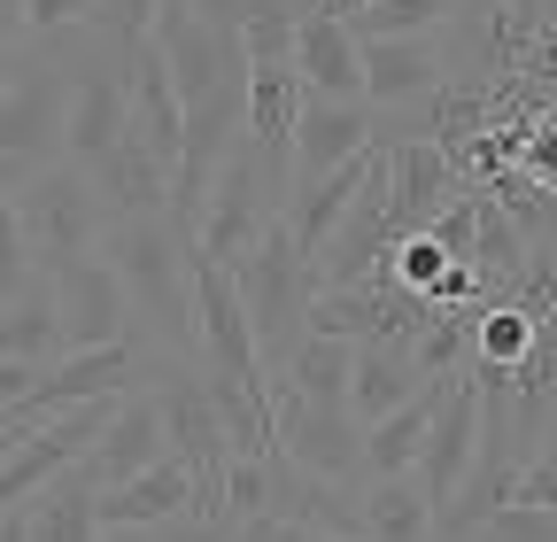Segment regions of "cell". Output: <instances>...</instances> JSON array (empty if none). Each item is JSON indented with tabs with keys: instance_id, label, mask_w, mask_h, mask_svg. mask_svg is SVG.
Returning a JSON list of instances; mask_svg holds the SVG:
<instances>
[{
	"instance_id": "1",
	"label": "cell",
	"mask_w": 557,
	"mask_h": 542,
	"mask_svg": "<svg viewBox=\"0 0 557 542\" xmlns=\"http://www.w3.org/2000/svg\"><path fill=\"white\" fill-rule=\"evenodd\" d=\"M101 256L124 271V295L139 333L171 357V365H201V318H194V241L171 218H116Z\"/></svg>"
},
{
	"instance_id": "2",
	"label": "cell",
	"mask_w": 557,
	"mask_h": 542,
	"mask_svg": "<svg viewBox=\"0 0 557 542\" xmlns=\"http://www.w3.org/2000/svg\"><path fill=\"white\" fill-rule=\"evenodd\" d=\"M225 271H233V287H240V303H248V318H256L263 365H271V380H278V365L310 342V310H318V295H325L318 263L295 248L287 225H271V233H263L240 263H225Z\"/></svg>"
},
{
	"instance_id": "3",
	"label": "cell",
	"mask_w": 557,
	"mask_h": 542,
	"mask_svg": "<svg viewBox=\"0 0 557 542\" xmlns=\"http://www.w3.org/2000/svg\"><path fill=\"white\" fill-rule=\"evenodd\" d=\"M16 218H24V233H32L39 280H62V271L94 263L101 241H109V201H101V186H94L86 163H47L39 178H24Z\"/></svg>"
},
{
	"instance_id": "4",
	"label": "cell",
	"mask_w": 557,
	"mask_h": 542,
	"mask_svg": "<svg viewBox=\"0 0 557 542\" xmlns=\"http://www.w3.org/2000/svg\"><path fill=\"white\" fill-rule=\"evenodd\" d=\"M148 39H156V54H163V71H171V86H178L186 109L218 101L225 86L248 78V47H240L233 32H218V24H201L186 0H163V16H156Z\"/></svg>"
},
{
	"instance_id": "5",
	"label": "cell",
	"mask_w": 557,
	"mask_h": 542,
	"mask_svg": "<svg viewBox=\"0 0 557 542\" xmlns=\"http://www.w3.org/2000/svg\"><path fill=\"white\" fill-rule=\"evenodd\" d=\"M271 411H278V457L318 472V481H357L364 472V419L348 403H302L287 387H271Z\"/></svg>"
},
{
	"instance_id": "6",
	"label": "cell",
	"mask_w": 557,
	"mask_h": 542,
	"mask_svg": "<svg viewBox=\"0 0 557 542\" xmlns=\"http://www.w3.org/2000/svg\"><path fill=\"white\" fill-rule=\"evenodd\" d=\"M47 287H54V310H62V349H70V357L116 349V342H132V333H139L132 295H124V271H116L109 256L62 271V280H47Z\"/></svg>"
},
{
	"instance_id": "7",
	"label": "cell",
	"mask_w": 557,
	"mask_h": 542,
	"mask_svg": "<svg viewBox=\"0 0 557 542\" xmlns=\"http://www.w3.org/2000/svg\"><path fill=\"white\" fill-rule=\"evenodd\" d=\"M132 132V94H124V47L94 39V54L78 62V86H70V163H101L116 140Z\"/></svg>"
},
{
	"instance_id": "8",
	"label": "cell",
	"mask_w": 557,
	"mask_h": 542,
	"mask_svg": "<svg viewBox=\"0 0 557 542\" xmlns=\"http://www.w3.org/2000/svg\"><path fill=\"white\" fill-rule=\"evenodd\" d=\"M457 78L449 62V39L426 32V39H364V101L372 109H426L442 86Z\"/></svg>"
},
{
	"instance_id": "9",
	"label": "cell",
	"mask_w": 557,
	"mask_h": 542,
	"mask_svg": "<svg viewBox=\"0 0 557 542\" xmlns=\"http://www.w3.org/2000/svg\"><path fill=\"white\" fill-rule=\"evenodd\" d=\"M372 140H380V109H372V101H318V94H310L302 132H295V186H318V178L348 171ZM295 186H287V194H295Z\"/></svg>"
},
{
	"instance_id": "10",
	"label": "cell",
	"mask_w": 557,
	"mask_h": 542,
	"mask_svg": "<svg viewBox=\"0 0 557 542\" xmlns=\"http://www.w3.org/2000/svg\"><path fill=\"white\" fill-rule=\"evenodd\" d=\"M310 86L295 62H248V140L278 171V186H295V132H302Z\"/></svg>"
},
{
	"instance_id": "11",
	"label": "cell",
	"mask_w": 557,
	"mask_h": 542,
	"mask_svg": "<svg viewBox=\"0 0 557 542\" xmlns=\"http://www.w3.org/2000/svg\"><path fill=\"white\" fill-rule=\"evenodd\" d=\"M171 457V434H163V395L156 387H132L116 411H109V427H101V442H94V481L101 489H124V481H139L148 465H163Z\"/></svg>"
},
{
	"instance_id": "12",
	"label": "cell",
	"mask_w": 557,
	"mask_h": 542,
	"mask_svg": "<svg viewBox=\"0 0 557 542\" xmlns=\"http://www.w3.org/2000/svg\"><path fill=\"white\" fill-rule=\"evenodd\" d=\"M472 457H480V380L465 372V380H449V403H442V419H434V442H426V457H418V481H426V496H434L442 519H449V504L472 481Z\"/></svg>"
},
{
	"instance_id": "13",
	"label": "cell",
	"mask_w": 557,
	"mask_h": 542,
	"mask_svg": "<svg viewBox=\"0 0 557 542\" xmlns=\"http://www.w3.org/2000/svg\"><path fill=\"white\" fill-rule=\"evenodd\" d=\"M295 71L318 101H364V39L348 16L333 9H302V32H295Z\"/></svg>"
},
{
	"instance_id": "14",
	"label": "cell",
	"mask_w": 557,
	"mask_h": 542,
	"mask_svg": "<svg viewBox=\"0 0 557 542\" xmlns=\"http://www.w3.org/2000/svg\"><path fill=\"white\" fill-rule=\"evenodd\" d=\"M387 156H395V218H403V233H426L457 194H472L465 163L442 140H387Z\"/></svg>"
},
{
	"instance_id": "15",
	"label": "cell",
	"mask_w": 557,
	"mask_h": 542,
	"mask_svg": "<svg viewBox=\"0 0 557 542\" xmlns=\"http://www.w3.org/2000/svg\"><path fill=\"white\" fill-rule=\"evenodd\" d=\"M124 94H132V132L178 171V148H186V101H178V86H171V71H163L156 39L124 47Z\"/></svg>"
},
{
	"instance_id": "16",
	"label": "cell",
	"mask_w": 557,
	"mask_h": 542,
	"mask_svg": "<svg viewBox=\"0 0 557 542\" xmlns=\"http://www.w3.org/2000/svg\"><path fill=\"white\" fill-rule=\"evenodd\" d=\"M94 186L109 201V225L116 218H171V163L139 140V132H124V140L94 163Z\"/></svg>"
},
{
	"instance_id": "17",
	"label": "cell",
	"mask_w": 557,
	"mask_h": 542,
	"mask_svg": "<svg viewBox=\"0 0 557 542\" xmlns=\"http://www.w3.org/2000/svg\"><path fill=\"white\" fill-rule=\"evenodd\" d=\"M380 148V140H372ZM372 148L348 163V171H333V178H318V186H295L287 194V210H278V225L295 233V248L310 256V263H325V248H333V233L348 225V210H357V194H364V178H372Z\"/></svg>"
},
{
	"instance_id": "18",
	"label": "cell",
	"mask_w": 557,
	"mask_h": 542,
	"mask_svg": "<svg viewBox=\"0 0 557 542\" xmlns=\"http://www.w3.org/2000/svg\"><path fill=\"white\" fill-rule=\"evenodd\" d=\"M449 403V380H426L403 411H387L380 427H364V481H387V472H418V457H426L434 442V419Z\"/></svg>"
},
{
	"instance_id": "19",
	"label": "cell",
	"mask_w": 557,
	"mask_h": 542,
	"mask_svg": "<svg viewBox=\"0 0 557 542\" xmlns=\"http://www.w3.org/2000/svg\"><path fill=\"white\" fill-rule=\"evenodd\" d=\"M426 387V372H418L410 342H357V380H348V411H357L364 427H380L387 411H403V403Z\"/></svg>"
},
{
	"instance_id": "20",
	"label": "cell",
	"mask_w": 557,
	"mask_h": 542,
	"mask_svg": "<svg viewBox=\"0 0 557 542\" xmlns=\"http://www.w3.org/2000/svg\"><path fill=\"white\" fill-rule=\"evenodd\" d=\"M357 504H364V542H434V534H442V512H434V496H426L418 472L364 481Z\"/></svg>"
},
{
	"instance_id": "21",
	"label": "cell",
	"mask_w": 557,
	"mask_h": 542,
	"mask_svg": "<svg viewBox=\"0 0 557 542\" xmlns=\"http://www.w3.org/2000/svg\"><path fill=\"white\" fill-rule=\"evenodd\" d=\"M178 512H194V472L178 457L148 465L124 489H101V527H171Z\"/></svg>"
},
{
	"instance_id": "22",
	"label": "cell",
	"mask_w": 557,
	"mask_h": 542,
	"mask_svg": "<svg viewBox=\"0 0 557 542\" xmlns=\"http://www.w3.org/2000/svg\"><path fill=\"white\" fill-rule=\"evenodd\" d=\"M32 542H101V481H94V465H70L62 481H47L32 504Z\"/></svg>"
},
{
	"instance_id": "23",
	"label": "cell",
	"mask_w": 557,
	"mask_h": 542,
	"mask_svg": "<svg viewBox=\"0 0 557 542\" xmlns=\"http://www.w3.org/2000/svg\"><path fill=\"white\" fill-rule=\"evenodd\" d=\"M348 380H357V342H333V333H310V342L278 365L271 387H287L302 403H348Z\"/></svg>"
},
{
	"instance_id": "24",
	"label": "cell",
	"mask_w": 557,
	"mask_h": 542,
	"mask_svg": "<svg viewBox=\"0 0 557 542\" xmlns=\"http://www.w3.org/2000/svg\"><path fill=\"white\" fill-rule=\"evenodd\" d=\"M0 357L9 365H62V310H54V287L39 280L16 310H0Z\"/></svg>"
},
{
	"instance_id": "25",
	"label": "cell",
	"mask_w": 557,
	"mask_h": 542,
	"mask_svg": "<svg viewBox=\"0 0 557 542\" xmlns=\"http://www.w3.org/2000/svg\"><path fill=\"white\" fill-rule=\"evenodd\" d=\"M480 318V365H496V372H519L527 357H534V333H542V318L534 310H519V303H480L472 310Z\"/></svg>"
},
{
	"instance_id": "26",
	"label": "cell",
	"mask_w": 557,
	"mask_h": 542,
	"mask_svg": "<svg viewBox=\"0 0 557 542\" xmlns=\"http://www.w3.org/2000/svg\"><path fill=\"white\" fill-rule=\"evenodd\" d=\"M449 16L457 0H380L348 24H357V39H426V32H449Z\"/></svg>"
},
{
	"instance_id": "27",
	"label": "cell",
	"mask_w": 557,
	"mask_h": 542,
	"mask_svg": "<svg viewBox=\"0 0 557 542\" xmlns=\"http://www.w3.org/2000/svg\"><path fill=\"white\" fill-rule=\"evenodd\" d=\"M32 287H39L32 233H24V218H16V201H0V310H16Z\"/></svg>"
},
{
	"instance_id": "28",
	"label": "cell",
	"mask_w": 557,
	"mask_h": 542,
	"mask_svg": "<svg viewBox=\"0 0 557 542\" xmlns=\"http://www.w3.org/2000/svg\"><path fill=\"white\" fill-rule=\"evenodd\" d=\"M387 271H395V280H403L410 295H442L449 256H442V241H434V233H410V241L395 248V263H387Z\"/></svg>"
},
{
	"instance_id": "29",
	"label": "cell",
	"mask_w": 557,
	"mask_h": 542,
	"mask_svg": "<svg viewBox=\"0 0 557 542\" xmlns=\"http://www.w3.org/2000/svg\"><path fill=\"white\" fill-rule=\"evenodd\" d=\"M426 233L442 241V256H449V263H472V256H480V186H472V194H457Z\"/></svg>"
},
{
	"instance_id": "30",
	"label": "cell",
	"mask_w": 557,
	"mask_h": 542,
	"mask_svg": "<svg viewBox=\"0 0 557 542\" xmlns=\"http://www.w3.org/2000/svg\"><path fill=\"white\" fill-rule=\"evenodd\" d=\"M156 16H163V0H101L94 9V32L109 39V47H139L156 32Z\"/></svg>"
},
{
	"instance_id": "31",
	"label": "cell",
	"mask_w": 557,
	"mask_h": 542,
	"mask_svg": "<svg viewBox=\"0 0 557 542\" xmlns=\"http://www.w3.org/2000/svg\"><path fill=\"white\" fill-rule=\"evenodd\" d=\"M472 542H557V512H534V504H504Z\"/></svg>"
},
{
	"instance_id": "32",
	"label": "cell",
	"mask_w": 557,
	"mask_h": 542,
	"mask_svg": "<svg viewBox=\"0 0 557 542\" xmlns=\"http://www.w3.org/2000/svg\"><path fill=\"white\" fill-rule=\"evenodd\" d=\"M101 0H32V39H62V32H94Z\"/></svg>"
},
{
	"instance_id": "33",
	"label": "cell",
	"mask_w": 557,
	"mask_h": 542,
	"mask_svg": "<svg viewBox=\"0 0 557 542\" xmlns=\"http://www.w3.org/2000/svg\"><path fill=\"white\" fill-rule=\"evenodd\" d=\"M519 504H534V512H557V434L534 449V465H527V481H519Z\"/></svg>"
},
{
	"instance_id": "34",
	"label": "cell",
	"mask_w": 557,
	"mask_h": 542,
	"mask_svg": "<svg viewBox=\"0 0 557 542\" xmlns=\"http://www.w3.org/2000/svg\"><path fill=\"white\" fill-rule=\"evenodd\" d=\"M186 9L201 16V24H218V32H248V16H256V0H186Z\"/></svg>"
},
{
	"instance_id": "35",
	"label": "cell",
	"mask_w": 557,
	"mask_h": 542,
	"mask_svg": "<svg viewBox=\"0 0 557 542\" xmlns=\"http://www.w3.org/2000/svg\"><path fill=\"white\" fill-rule=\"evenodd\" d=\"M163 542H233V527H218V519H201V512H178L171 527H156Z\"/></svg>"
},
{
	"instance_id": "36",
	"label": "cell",
	"mask_w": 557,
	"mask_h": 542,
	"mask_svg": "<svg viewBox=\"0 0 557 542\" xmlns=\"http://www.w3.org/2000/svg\"><path fill=\"white\" fill-rule=\"evenodd\" d=\"M32 39V0H0V62Z\"/></svg>"
},
{
	"instance_id": "37",
	"label": "cell",
	"mask_w": 557,
	"mask_h": 542,
	"mask_svg": "<svg viewBox=\"0 0 557 542\" xmlns=\"http://www.w3.org/2000/svg\"><path fill=\"white\" fill-rule=\"evenodd\" d=\"M233 542H287V534H278V519H240Z\"/></svg>"
},
{
	"instance_id": "38",
	"label": "cell",
	"mask_w": 557,
	"mask_h": 542,
	"mask_svg": "<svg viewBox=\"0 0 557 542\" xmlns=\"http://www.w3.org/2000/svg\"><path fill=\"white\" fill-rule=\"evenodd\" d=\"M101 542H163L156 527H101Z\"/></svg>"
},
{
	"instance_id": "39",
	"label": "cell",
	"mask_w": 557,
	"mask_h": 542,
	"mask_svg": "<svg viewBox=\"0 0 557 542\" xmlns=\"http://www.w3.org/2000/svg\"><path fill=\"white\" fill-rule=\"evenodd\" d=\"M24 434H32V419H9V427H0V465H9V449H16Z\"/></svg>"
},
{
	"instance_id": "40",
	"label": "cell",
	"mask_w": 557,
	"mask_h": 542,
	"mask_svg": "<svg viewBox=\"0 0 557 542\" xmlns=\"http://www.w3.org/2000/svg\"><path fill=\"white\" fill-rule=\"evenodd\" d=\"M287 542H348V534H318V527H278Z\"/></svg>"
},
{
	"instance_id": "41",
	"label": "cell",
	"mask_w": 557,
	"mask_h": 542,
	"mask_svg": "<svg viewBox=\"0 0 557 542\" xmlns=\"http://www.w3.org/2000/svg\"><path fill=\"white\" fill-rule=\"evenodd\" d=\"M9 78H16V62H0V101H9Z\"/></svg>"
},
{
	"instance_id": "42",
	"label": "cell",
	"mask_w": 557,
	"mask_h": 542,
	"mask_svg": "<svg viewBox=\"0 0 557 542\" xmlns=\"http://www.w3.org/2000/svg\"><path fill=\"white\" fill-rule=\"evenodd\" d=\"M310 9H333V16H348V0H310Z\"/></svg>"
},
{
	"instance_id": "43",
	"label": "cell",
	"mask_w": 557,
	"mask_h": 542,
	"mask_svg": "<svg viewBox=\"0 0 557 542\" xmlns=\"http://www.w3.org/2000/svg\"><path fill=\"white\" fill-rule=\"evenodd\" d=\"M364 9H380V0H348V16H364Z\"/></svg>"
},
{
	"instance_id": "44",
	"label": "cell",
	"mask_w": 557,
	"mask_h": 542,
	"mask_svg": "<svg viewBox=\"0 0 557 542\" xmlns=\"http://www.w3.org/2000/svg\"><path fill=\"white\" fill-rule=\"evenodd\" d=\"M549 16H557V0H549Z\"/></svg>"
}]
</instances>
